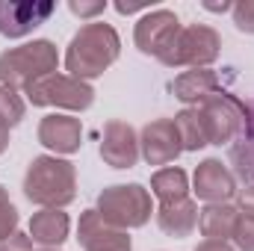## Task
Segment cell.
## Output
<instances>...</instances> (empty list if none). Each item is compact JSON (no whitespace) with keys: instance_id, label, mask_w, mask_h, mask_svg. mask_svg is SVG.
Returning <instances> with one entry per match:
<instances>
[{"instance_id":"obj_34","label":"cell","mask_w":254,"mask_h":251,"mask_svg":"<svg viewBox=\"0 0 254 251\" xmlns=\"http://www.w3.org/2000/svg\"><path fill=\"white\" fill-rule=\"evenodd\" d=\"M45 251H57V249H45Z\"/></svg>"},{"instance_id":"obj_2","label":"cell","mask_w":254,"mask_h":251,"mask_svg":"<svg viewBox=\"0 0 254 251\" xmlns=\"http://www.w3.org/2000/svg\"><path fill=\"white\" fill-rule=\"evenodd\" d=\"M24 195L45 210H63L77 198L74 166L60 157H36L24 175Z\"/></svg>"},{"instance_id":"obj_20","label":"cell","mask_w":254,"mask_h":251,"mask_svg":"<svg viewBox=\"0 0 254 251\" xmlns=\"http://www.w3.org/2000/svg\"><path fill=\"white\" fill-rule=\"evenodd\" d=\"M175 127H178V136H181L184 151H201V148L207 145V133H204L201 116H198L195 107L178 113V116H175Z\"/></svg>"},{"instance_id":"obj_11","label":"cell","mask_w":254,"mask_h":251,"mask_svg":"<svg viewBox=\"0 0 254 251\" xmlns=\"http://www.w3.org/2000/svg\"><path fill=\"white\" fill-rule=\"evenodd\" d=\"M77 243L83 251H130V237L122 228H113L101 219L98 210H86L77 225Z\"/></svg>"},{"instance_id":"obj_14","label":"cell","mask_w":254,"mask_h":251,"mask_svg":"<svg viewBox=\"0 0 254 251\" xmlns=\"http://www.w3.org/2000/svg\"><path fill=\"white\" fill-rule=\"evenodd\" d=\"M39 142L57 154H74L83 145V127L80 119L71 116H45L39 125Z\"/></svg>"},{"instance_id":"obj_16","label":"cell","mask_w":254,"mask_h":251,"mask_svg":"<svg viewBox=\"0 0 254 251\" xmlns=\"http://www.w3.org/2000/svg\"><path fill=\"white\" fill-rule=\"evenodd\" d=\"M172 89H175V98H178V101L198 107L201 101H207L210 95L219 92V77H216V71H210V68H192V71H184V74L175 80Z\"/></svg>"},{"instance_id":"obj_1","label":"cell","mask_w":254,"mask_h":251,"mask_svg":"<svg viewBox=\"0 0 254 251\" xmlns=\"http://www.w3.org/2000/svg\"><path fill=\"white\" fill-rule=\"evenodd\" d=\"M119 54H122L119 33L104 21H89L77 30V36L68 45V54H65L68 77H77V80L101 77L119 60Z\"/></svg>"},{"instance_id":"obj_27","label":"cell","mask_w":254,"mask_h":251,"mask_svg":"<svg viewBox=\"0 0 254 251\" xmlns=\"http://www.w3.org/2000/svg\"><path fill=\"white\" fill-rule=\"evenodd\" d=\"M0 251H33V240H30V234H12V237H6V240H0Z\"/></svg>"},{"instance_id":"obj_30","label":"cell","mask_w":254,"mask_h":251,"mask_svg":"<svg viewBox=\"0 0 254 251\" xmlns=\"http://www.w3.org/2000/svg\"><path fill=\"white\" fill-rule=\"evenodd\" d=\"M195 251H234V246H228L222 240H204V243L195 246Z\"/></svg>"},{"instance_id":"obj_25","label":"cell","mask_w":254,"mask_h":251,"mask_svg":"<svg viewBox=\"0 0 254 251\" xmlns=\"http://www.w3.org/2000/svg\"><path fill=\"white\" fill-rule=\"evenodd\" d=\"M231 12H234V24H237V30L254 36V0H240V3H234Z\"/></svg>"},{"instance_id":"obj_7","label":"cell","mask_w":254,"mask_h":251,"mask_svg":"<svg viewBox=\"0 0 254 251\" xmlns=\"http://www.w3.org/2000/svg\"><path fill=\"white\" fill-rule=\"evenodd\" d=\"M33 107H63V110H89L95 101V89L86 80L68 74H48L27 89Z\"/></svg>"},{"instance_id":"obj_22","label":"cell","mask_w":254,"mask_h":251,"mask_svg":"<svg viewBox=\"0 0 254 251\" xmlns=\"http://www.w3.org/2000/svg\"><path fill=\"white\" fill-rule=\"evenodd\" d=\"M21 119H24V101H21L12 89L0 86V125L15 127Z\"/></svg>"},{"instance_id":"obj_8","label":"cell","mask_w":254,"mask_h":251,"mask_svg":"<svg viewBox=\"0 0 254 251\" xmlns=\"http://www.w3.org/2000/svg\"><path fill=\"white\" fill-rule=\"evenodd\" d=\"M181 30H184V27H181V21H178L175 12H169V9H154V12H148V15L139 18L133 39H136V48H139L142 54L160 60V57L175 45V39H178Z\"/></svg>"},{"instance_id":"obj_17","label":"cell","mask_w":254,"mask_h":251,"mask_svg":"<svg viewBox=\"0 0 254 251\" xmlns=\"http://www.w3.org/2000/svg\"><path fill=\"white\" fill-rule=\"evenodd\" d=\"M68 216L63 210H42L30 219V240L45 246V249H57L68 240Z\"/></svg>"},{"instance_id":"obj_32","label":"cell","mask_w":254,"mask_h":251,"mask_svg":"<svg viewBox=\"0 0 254 251\" xmlns=\"http://www.w3.org/2000/svg\"><path fill=\"white\" fill-rule=\"evenodd\" d=\"M204 9H210V12H228V9H234L231 3H204Z\"/></svg>"},{"instance_id":"obj_12","label":"cell","mask_w":254,"mask_h":251,"mask_svg":"<svg viewBox=\"0 0 254 251\" xmlns=\"http://www.w3.org/2000/svg\"><path fill=\"white\" fill-rule=\"evenodd\" d=\"M101 157L113 169H133L139 160V136L127 122H110L104 127Z\"/></svg>"},{"instance_id":"obj_23","label":"cell","mask_w":254,"mask_h":251,"mask_svg":"<svg viewBox=\"0 0 254 251\" xmlns=\"http://www.w3.org/2000/svg\"><path fill=\"white\" fill-rule=\"evenodd\" d=\"M231 240H234V246L240 251H254V216L252 213H240L237 216Z\"/></svg>"},{"instance_id":"obj_13","label":"cell","mask_w":254,"mask_h":251,"mask_svg":"<svg viewBox=\"0 0 254 251\" xmlns=\"http://www.w3.org/2000/svg\"><path fill=\"white\" fill-rule=\"evenodd\" d=\"M192 192L207 204H228L237 195V178L231 175L228 166H222V160H204L195 169V189Z\"/></svg>"},{"instance_id":"obj_4","label":"cell","mask_w":254,"mask_h":251,"mask_svg":"<svg viewBox=\"0 0 254 251\" xmlns=\"http://www.w3.org/2000/svg\"><path fill=\"white\" fill-rule=\"evenodd\" d=\"M98 213L113 228L127 231V228H142L151 219L154 207H151V195L145 187L119 184V187H110L98 195Z\"/></svg>"},{"instance_id":"obj_29","label":"cell","mask_w":254,"mask_h":251,"mask_svg":"<svg viewBox=\"0 0 254 251\" xmlns=\"http://www.w3.org/2000/svg\"><path fill=\"white\" fill-rule=\"evenodd\" d=\"M240 207H243V213L254 216V184H246L240 189Z\"/></svg>"},{"instance_id":"obj_31","label":"cell","mask_w":254,"mask_h":251,"mask_svg":"<svg viewBox=\"0 0 254 251\" xmlns=\"http://www.w3.org/2000/svg\"><path fill=\"white\" fill-rule=\"evenodd\" d=\"M116 9L122 12V15H133V12H139V9H148L145 3H116Z\"/></svg>"},{"instance_id":"obj_5","label":"cell","mask_w":254,"mask_h":251,"mask_svg":"<svg viewBox=\"0 0 254 251\" xmlns=\"http://www.w3.org/2000/svg\"><path fill=\"white\" fill-rule=\"evenodd\" d=\"M219 51H222V39L213 27H204V24H192L184 27L175 39V45L160 57V63L169 65V68H207L210 63L219 60Z\"/></svg>"},{"instance_id":"obj_33","label":"cell","mask_w":254,"mask_h":251,"mask_svg":"<svg viewBox=\"0 0 254 251\" xmlns=\"http://www.w3.org/2000/svg\"><path fill=\"white\" fill-rule=\"evenodd\" d=\"M9 148V127H3L0 125V154Z\"/></svg>"},{"instance_id":"obj_10","label":"cell","mask_w":254,"mask_h":251,"mask_svg":"<svg viewBox=\"0 0 254 251\" xmlns=\"http://www.w3.org/2000/svg\"><path fill=\"white\" fill-rule=\"evenodd\" d=\"M57 12L54 3H39V0H27V3H12V0H0V36L9 39H21L27 33H33L36 27H42L51 15Z\"/></svg>"},{"instance_id":"obj_3","label":"cell","mask_w":254,"mask_h":251,"mask_svg":"<svg viewBox=\"0 0 254 251\" xmlns=\"http://www.w3.org/2000/svg\"><path fill=\"white\" fill-rule=\"evenodd\" d=\"M57 65H60L57 45L48 39H36L21 48H9L0 54V86H6L12 92H18V89L27 92L42 77L57 74Z\"/></svg>"},{"instance_id":"obj_21","label":"cell","mask_w":254,"mask_h":251,"mask_svg":"<svg viewBox=\"0 0 254 251\" xmlns=\"http://www.w3.org/2000/svg\"><path fill=\"white\" fill-rule=\"evenodd\" d=\"M231 175L243 184H254V139H234L231 145Z\"/></svg>"},{"instance_id":"obj_19","label":"cell","mask_w":254,"mask_h":251,"mask_svg":"<svg viewBox=\"0 0 254 251\" xmlns=\"http://www.w3.org/2000/svg\"><path fill=\"white\" fill-rule=\"evenodd\" d=\"M151 189L160 198V204L181 201V198H190V178L184 169H160L151 178Z\"/></svg>"},{"instance_id":"obj_24","label":"cell","mask_w":254,"mask_h":251,"mask_svg":"<svg viewBox=\"0 0 254 251\" xmlns=\"http://www.w3.org/2000/svg\"><path fill=\"white\" fill-rule=\"evenodd\" d=\"M15 228H18V210H15V204L9 201V192L0 187V240L12 237Z\"/></svg>"},{"instance_id":"obj_28","label":"cell","mask_w":254,"mask_h":251,"mask_svg":"<svg viewBox=\"0 0 254 251\" xmlns=\"http://www.w3.org/2000/svg\"><path fill=\"white\" fill-rule=\"evenodd\" d=\"M243 113H246L243 139H254V101H246V104H243Z\"/></svg>"},{"instance_id":"obj_15","label":"cell","mask_w":254,"mask_h":251,"mask_svg":"<svg viewBox=\"0 0 254 251\" xmlns=\"http://www.w3.org/2000/svg\"><path fill=\"white\" fill-rule=\"evenodd\" d=\"M198 204L192 198H181V201H169V204H160L157 210V222L160 228L169 234V237H190L192 231L198 228Z\"/></svg>"},{"instance_id":"obj_6","label":"cell","mask_w":254,"mask_h":251,"mask_svg":"<svg viewBox=\"0 0 254 251\" xmlns=\"http://www.w3.org/2000/svg\"><path fill=\"white\" fill-rule=\"evenodd\" d=\"M201 125L207 133V145H225L243 136V125H246V113H243V101L228 95V92H216L207 101H201L198 107Z\"/></svg>"},{"instance_id":"obj_18","label":"cell","mask_w":254,"mask_h":251,"mask_svg":"<svg viewBox=\"0 0 254 251\" xmlns=\"http://www.w3.org/2000/svg\"><path fill=\"white\" fill-rule=\"evenodd\" d=\"M237 216L240 210L234 204H207L201 213H198V228L207 240H222L228 243L231 234H234V225H237Z\"/></svg>"},{"instance_id":"obj_9","label":"cell","mask_w":254,"mask_h":251,"mask_svg":"<svg viewBox=\"0 0 254 251\" xmlns=\"http://www.w3.org/2000/svg\"><path fill=\"white\" fill-rule=\"evenodd\" d=\"M139 148H142V157H145L148 166L175 163L181 157V151H184L178 127H175L172 119H157V122L145 125L142 136H139Z\"/></svg>"},{"instance_id":"obj_26","label":"cell","mask_w":254,"mask_h":251,"mask_svg":"<svg viewBox=\"0 0 254 251\" xmlns=\"http://www.w3.org/2000/svg\"><path fill=\"white\" fill-rule=\"evenodd\" d=\"M68 9H71L77 18H95V15H101V12L107 9V3H104V0H92V3H89V0H71Z\"/></svg>"}]
</instances>
